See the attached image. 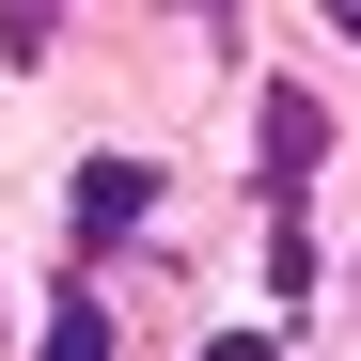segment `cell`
<instances>
[{
	"label": "cell",
	"instance_id": "6da1fadb",
	"mask_svg": "<svg viewBox=\"0 0 361 361\" xmlns=\"http://www.w3.org/2000/svg\"><path fill=\"white\" fill-rule=\"evenodd\" d=\"M142 220H157V157H79L63 173V252H110Z\"/></svg>",
	"mask_w": 361,
	"mask_h": 361
},
{
	"label": "cell",
	"instance_id": "7a4b0ae2",
	"mask_svg": "<svg viewBox=\"0 0 361 361\" xmlns=\"http://www.w3.org/2000/svg\"><path fill=\"white\" fill-rule=\"evenodd\" d=\"M314 157H330V110L283 79V94H267V204H283V220H298V189H314Z\"/></svg>",
	"mask_w": 361,
	"mask_h": 361
},
{
	"label": "cell",
	"instance_id": "3957f363",
	"mask_svg": "<svg viewBox=\"0 0 361 361\" xmlns=\"http://www.w3.org/2000/svg\"><path fill=\"white\" fill-rule=\"evenodd\" d=\"M47 361H110V314H94V298H63V314H47Z\"/></svg>",
	"mask_w": 361,
	"mask_h": 361
},
{
	"label": "cell",
	"instance_id": "277c9868",
	"mask_svg": "<svg viewBox=\"0 0 361 361\" xmlns=\"http://www.w3.org/2000/svg\"><path fill=\"white\" fill-rule=\"evenodd\" d=\"M47 32H63V0H0V47H16V63H32Z\"/></svg>",
	"mask_w": 361,
	"mask_h": 361
},
{
	"label": "cell",
	"instance_id": "5b68a950",
	"mask_svg": "<svg viewBox=\"0 0 361 361\" xmlns=\"http://www.w3.org/2000/svg\"><path fill=\"white\" fill-rule=\"evenodd\" d=\"M173 16H204V32H235V0H173Z\"/></svg>",
	"mask_w": 361,
	"mask_h": 361
},
{
	"label": "cell",
	"instance_id": "8992f818",
	"mask_svg": "<svg viewBox=\"0 0 361 361\" xmlns=\"http://www.w3.org/2000/svg\"><path fill=\"white\" fill-rule=\"evenodd\" d=\"M204 361H267V345H252V330H235V345H204Z\"/></svg>",
	"mask_w": 361,
	"mask_h": 361
},
{
	"label": "cell",
	"instance_id": "52a82bcc",
	"mask_svg": "<svg viewBox=\"0 0 361 361\" xmlns=\"http://www.w3.org/2000/svg\"><path fill=\"white\" fill-rule=\"evenodd\" d=\"M330 32H345V47H361V0H330Z\"/></svg>",
	"mask_w": 361,
	"mask_h": 361
}]
</instances>
